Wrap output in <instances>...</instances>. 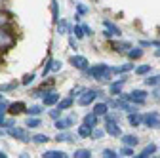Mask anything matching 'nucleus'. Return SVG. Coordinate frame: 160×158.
Returning a JSON list of instances; mask_svg holds the SVG:
<instances>
[{
    "label": "nucleus",
    "instance_id": "f257e3e1",
    "mask_svg": "<svg viewBox=\"0 0 160 158\" xmlns=\"http://www.w3.org/2000/svg\"><path fill=\"white\" fill-rule=\"evenodd\" d=\"M86 72H88V76H90V78L101 80L103 76H107V74L111 72V67H109L107 63H95V65L88 67V69H86Z\"/></svg>",
    "mask_w": 160,
    "mask_h": 158
},
{
    "label": "nucleus",
    "instance_id": "f03ea898",
    "mask_svg": "<svg viewBox=\"0 0 160 158\" xmlns=\"http://www.w3.org/2000/svg\"><path fill=\"white\" fill-rule=\"evenodd\" d=\"M105 131L109 133V135H112V137H120L122 135V130H120V124L114 120V116L112 114H105Z\"/></svg>",
    "mask_w": 160,
    "mask_h": 158
},
{
    "label": "nucleus",
    "instance_id": "7ed1b4c3",
    "mask_svg": "<svg viewBox=\"0 0 160 158\" xmlns=\"http://www.w3.org/2000/svg\"><path fill=\"white\" fill-rule=\"evenodd\" d=\"M99 97V93L95 91V90H84L82 93H80V97H78V105H82V107H88L90 103H93L95 99Z\"/></svg>",
    "mask_w": 160,
    "mask_h": 158
},
{
    "label": "nucleus",
    "instance_id": "20e7f679",
    "mask_svg": "<svg viewBox=\"0 0 160 158\" xmlns=\"http://www.w3.org/2000/svg\"><path fill=\"white\" fill-rule=\"evenodd\" d=\"M13 46V36L10 34V31L4 29H0V52H6Z\"/></svg>",
    "mask_w": 160,
    "mask_h": 158
},
{
    "label": "nucleus",
    "instance_id": "39448f33",
    "mask_svg": "<svg viewBox=\"0 0 160 158\" xmlns=\"http://www.w3.org/2000/svg\"><path fill=\"white\" fill-rule=\"evenodd\" d=\"M149 93L145 90H132V93H128V101L132 103H137V105H145Z\"/></svg>",
    "mask_w": 160,
    "mask_h": 158
},
{
    "label": "nucleus",
    "instance_id": "423d86ee",
    "mask_svg": "<svg viewBox=\"0 0 160 158\" xmlns=\"http://www.w3.org/2000/svg\"><path fill=\"white\" fill-rule=\"evenodd\" d=\"M74 122H76V118H74V116H59L53 126L57 128V131H65V130H69Z\"/></svg>",
    "mask_w": 160,
    "mask_h": 158
},
{
    "label": "nucleus",
    "instance_id": "0eeeda50",
    "mask_svg": "<svg viewBox=\"0 0 160 158\" xmlns=\"http://www.w3.org/2000/svg\"><path fill=\"white\" fill-rule=\"evenodd\" d=\"M143 124L151 130H160V118H158V112H149L143 116Z\"/></svg>",
    "mask_w": 160,
    "mask_h": 158
},
{
    "label": "nucleus",
    "instance_id": "6e6552de",
    "mask_svg": "<svg viewBox=\"0 0 160 158\" xmlns=\"http://www.w3.org/2000/svg\"><path fill=\"white\" fill-rule=\"evenodd\" d=\"M8 133L13 137V139H19V141H29V133H27V130H23V128H19V126H12V128H8Z\"/></svg>",
    "mask_w": 160,
    "mask_h": 158
},
{
    "label": "nucleus",
    "instance_id": "1a4fd4ad",
    "mask_svg": "<svg viewBox=\"0 0 160 158\" xmlns=\"http://www.w3.org/2000/svg\"><path fill=\"white\" fill-rule=\"evenodd\" d=\"M71 65L76 67V69H80V71H86L90 67V61H88L84 55H72L71 57Z\"/></svg>",
    "mask_w": 160,
    "mask_h": 158
},
{
    "label": "nucleus",
    "instance_id": "9d476101",
    "mask_svg": "<svg viewBox=\"0 0 160 158\" xmlns=\"http://www.w3.org/2000/svg\"><path fill=\"white\" fill-rule=\"evenodd\" d=\"M111 48H112L116 53H128L133 46H132L130 42H124V40H114V42H111Z\"/></svg>",
    "mask_w": 160,
    "mask_h": 158
},
{
    "label": "nucleus",
    "instance_id": "9b49d317",
    "mask_svg": "<svg viewBox=\"0 0 160 158\" xmlns=\"http://www.w3.org/2000/svg\"><path fill=\"white\" fill-rule=\"evenodd\" d=\"M126 80H128V78H126V76H120V78H118V80H116V82H112V84H111V88H109V91H111V95H114V97H118L120 93H122V86L126 84Z\"/></svg>",
    "mask_w": 160,
    "mask_h": 158
},
{
    "label": "nucleus",
    "instance_id": "f8f14e48",
    "mask_svg": "<svg viewBox=\"0 0 160 158\" xmlns=\"http://www.w3.org/2000/svg\"><path fill=\"white\" fill-rule=\"evenodd\" d=\"M61 67H63L61 61H57V59H52V61H48L46 67L42 69V76H46L48 72H57V71H61Z\"/></svg>",
    "mask_w": 160,
    "mask_h": 158
},
{
    "label": "nucleus",
    "instance_id": "ddd939ff",
    "mask_svg": "<svg viewBox=\"0 0 160 158\" xmlns=\"http://www.w3.org/2000/svg\"><path fill=\"white\" fill-rule=\"evenodd\" d=\"M57 101H59V93H57V91H48V93L42 97V103H44L46 107L57 105Z\"/></svg>",
    "mask_w": 160,
    "mask_h": 158
},
{
    "label": "nucleus",
    "instance_id": "4468645a",
    "mask_svg": "<svg viewBox=\"0 0 160 158\" xmlns=\"http://www.w3.org/2000/svg\"><path fill=\"white\" fill-rule=\"evenodd\" d=\"M128 122H130V126H133V128L141 126V124H143V114H139V111H137V112H128Z\"/></svg>",
    "mask_w": 160,
    "mask_h": 158
},
{
    "label": "nucleus",
    "instance_id": "2eb2a0df",
    "mask_svg": "<svg viewBox=\"0 0 160 158\" xmlns=\"http://www.w3.org/2000/svg\"><path fill=\"white\" fill-rule=\"evenodd\" d=\"M93 112H95L97 116H105V114L109 112V103H107V101L95 103V105H93Z\"/></svg>",
    "mask_w": 160,
    "mask_h": 158
},
{
    "label": "nucleus",
    "instance_id": "dca6fc26",
    "mask_svg": "<svg viewBox=\"0 0 160 158\" xmlns=\"http://www.w3.org/2000/svg\"><path fill=\"white\" fill-rule=\"evenodd\" d=\"M156 149H158V147H156L154 143H149V145H147V147H145L141 152H139V154H135V156H137V158H149V156H152V154L156 152Z\"/></svg>",
    "mask_w": 160,
    "mask_h": 158
},
{
    "label": "nucleus",
    "instance_id": "f3484780",
    "mask_svg": "<svg viewBox=\"0 0 160 158\" xmlns=\"http://www.w3.org/2000/svg\"><path fill=\"white\" fill-rule=\"evenodd\" d=\"M25 103H21V101H15V103H10V107H8V112L10 114H19V112H25Z\"/></svg>",
    "mask_w": 160,
    "mask_h": 158
},
{
    "label": "nucleus",
    "instance_id": "a211bd4d",
    "mask_svg": "<svg viewBox=\"0 0 160 158\" xmlns=\"http://www.w3.org/2000/svg\"><path fill=\"white\" fill-rule=\"evenodd\" d=\"M133 69V63H124V65H120V67H111V72L112 74H126Z\"/></svg>",
    "mask_w": 160,
    "mask_h": 158
},
{
    "label": "nucleus",
    "instance_id": "6ab92c4d",
    "mask_svg": "<svg viewBox=\"0 0 160 158\" xmlns=\"http://www.w3.org/2000/svg\"><path fill=\"white\" fill-rule=\"evenodd\" d=\"M120 139H122V143L128 145V147H135V145L139 143V137H137V135H132V133H128V135H120Z\"/></svg>",
    "mask_w": 160,
    "mask_h": 158
},
{
    "label": "nucleus",
    "instance_id": "aec40b11",
    "mask_svg": "<svg viewBox=\"0 0 160 158\" xmlns=\"http://www.w3.org/2000/svg\"><path fill=\"white\" fill-rule=\"evenodd\" d=\"M145 86H149V88H154V86H160V74H149V76H145Z\"/></svg>",
    "mask_w": 160,
    "mask_h": 158
},
{
    "label": "nucleus",
    "instance_id": "412c9836",
    "mask_svg": "<svg viewBox=\"0 0 160 158\" xmlns=\"http://www.w3.org/2000/svg\"><path fill=\"white\" fill-rule=\"evenodd\" d=\"M97 118H99V116H97V114L92 111V112H88V114L84 116V124H86V126H90V128H95V124H97Z\"/></svg>",
    "mask_w": 160,
    "mask_h": 158
},
{
    "label": "nucleus",
    "instance_id": "4be33fe9",
    "mask_svg": "<svg viewBox=\"0 0 160 158\" xmlns=\"http://www.w3.org/2000/svg\"><path fill=\"white\" fill-rule=\"evenodd\" d=\"M92 130L93 128H90V126H86V124H82V126H80L78 128V137H82V139H88V137H92Z\"/></svg>",
    "mask_w": 160,
    "mask_h": 158
},
{
    "label": "nucleus",
    "instance_id": "5701e85b",
    "mask_svg": "<svg viewBox=\"0 0 160 158\" xmlns=\"http://www.w3.org/2000/svg\"><path fill=\"white\" fill-rule=\"evenodd\" d=\"M103 27H105V29H107L112 36H120V34H122V31H120L114 23H111V21H103Z\"/></svg>",
    "mask_w": 160,
    "mask_h": 158
},
{
    "label": "nucleus",
    "instance_id": "b1692460",
    "mask_svg": "<svg viewBox=\"0 0 160 158\" xmlns=\"http://www.w3.org/2000/svg\"><path fill=\"white\" fill-rule=\"evenodd\" d=\"M72 101H74V97H71V95H69V97H65V99H59V101H57V107L61 109V111L71 109V107H72Z\"/></svg>",
    "mask_w": 160,
    "mask_h": 158
},
{
    "label": "nucleus",
    "instance_id": "393cba45",
    "mask_svg": "<svg viewBox=\"0 0 160 158\" xmlns=\"http://www.w3.org/2000/svg\"><path fill=\"white\" fill-rule=\"evenodd\" d=\"M126 55L132 59V61H135V59H141V57H143V48H132Z\"/></svg>",
    "mask_w": 160,
    "mask_h": 158
},
{
    "label": "nucleus",
    "instance_id": "a878e982",
    "mask_svg": "<svg viewBox=\"0 0 160 158\" xmlns=\"http://www.w3.org/2000/svg\"><path fill=\"white\" fill-rule=\"evenodd\" d=\"M65 156H67V152H63V151H46L42 154V158H65Z\"/></svg>",
    "mask_w": 160,
    "mask_h": 158
},
{
    "label": "nucleus",
    "instance_id": "bb28decb",
    "mask_svg": "<svg viewBox=\"0 0 160 158\" xmlns=\"http://www.w3.org/2000/svg\"><path fill=\"white\" fill-rule=\"evenodd\" d=\"M42 111H44V109L40 107V105H32V107H27V109H25V114H27V116H38Z\"/></svg>",
    "mask_w": 160,
    "mask_h": 158
},
{
    "label": "nucleus",
    "instance_id": "cd10ccee",
    "mask_svg": "<svg viewBox=\"0 0 160 158\" xmlns=\"http://www.w3.org/2000/svg\"><path fill=\"white\" fill-rule=\"evenodd\" d=\"M135 74H137V76H147V74H151V65L135 67Z\"/></svg>",
    "mask_w": 160,
    "mask_h": 158
},
{
    "label": "nucleus",
    "instance_id": "c85d7f7f",
    "mask_svg": "<svg viewBox=\"0 0 160 158\" xmlns=\"http://www.w3.org/2000/svg\"><path fill=\"white\" fill-rule=\"evenodd\" d=\"M90 156H92L90 149H76L74 151V158H90Z\"/></svg>",
    "mask_w": 160,
    "mask_h": 158
},
{
    "label": "nucleus",
    "instance_id": "c756f323",
    "mask_svg": "<svg viewBox=\"0 0 160 158\" xmlns=\"http://www.w3.org/2000/svg\"><path fill=\"white\" fill-rule=\"evenodd\" d=\"M25 124H27V128H38L42 122H40V118H38V116H29Z\"/></svg>",
    "mask_w": 160,
    "mask_h": 158
},
{
    "label": "nucleus",
    "instance_id": "7c9ffc66",
    "mask_svg": "<svg viewBox=\"0 0 160 158\" xmlns=\"http://www.w3.org/2000/svg\"><path fill=\"white\" fill-rule=\"evenodd\" d=\"M12 23V19H10V15L8 13H4V12H0V29H4V27H8Z\"/></svg>",
    "mask_w": 160,
    "mask_h": 158
},
{
    "label": "nucleus",
    "instance_id": "2f4dec72",
    "mask_svg": "<svg viewBox=\"0 0 160 158\" xmlns=\"http://www.w3.org/2000/svg\"><path fill=\"white\" fill-rule=\"evenodd\" d=\"M32 141H34V143H38V145H42V143L50 141V137H48L46 133H36V135L32 137Z\"/></svg>",
    "mask_w": 160,
    "mask_h": 158
},
{
    "label": "nucleus",
    "instance_id": "473e14b6",
    "mask_svg": "<svg viewBox=\"0 0 160 158\" xmlns=\"http://www.w3.org/2000/svg\"><path fill=\"white\" fill-rule=\"evenodd\" d=\"M72 139H74V137H72V135H69V133H67V130H65V131H59V133H57V137H55V141H72Z\"/></svg>",
    "mask_w": 160,
    "mask_h": 158
},
{
    "label": "nucleus",
    "instance_id": "72a5a7b5",
    "mask_svg": "<svg viewBox=\"0 0 160 158\" xmlns=\"http://www.w3.org/2000/svg\"><path fill=\"white\" fill-rule=\"evenodd\" d=\"M72 32H74L76 38H84V36H86V32H84V25H74V27H72Z\"/></svg>",
    "mask_w": 160,
    "mask_h": 158
},
{
    "label": "nucleus",
    "instance_id": "f704fd0d",
    "mask_svg": "<svg viewBox=\"0 0 160 158\" xmlns=\"http://www.w3.org/2000/svg\"><path fill=\"white\" fill-rule=\"evenodd\" d=\"M120 156H135V152H133V147H128V145H124V149H120V152H118Z\"/></svg>",
    "mask_w": 160,
    "mask_h": 158
},
{
    "label": "nucleus",
    "instance_id": "c9c22d12",
    "mask_svg": "<svg viewBox=\"0 0 160 158\" xmlns=\"http://www.w3.org/2000/svg\"><path fill=\"white\" fill-rule=\"evenodd\" d=\"M86 88H82V86H74L72 90H71V97H76V99H78V97H80V93H82Z\"/></svg>",
    "mask_w": 160,
    "mask_h": 158
},
{
    "label": "nucleus",
    "instance_id": "e433bc0d",
    "mask_svg": "<svg viewBox=\"0 0 160 158\" xmlns=\"http://www.w3.org/2000/svg\"><path fill=\"white\" fill-rule=\"evenodd\" d=\"M105 133H107L105 130H95V128H93V130H92V139H101Z\"/></svg>",
    "mask_w": 160,
    "mask_h": 158
},
{
    "label": "nucleus",
    "instance_id": "4c0bfd02",
    "mask_svg": "<svg viewBox=\"0 0 160 158\" xmlns=\"http://www.w3.org/2000/svg\"><path fill=\"white\" fill-rule=\"evenodd\" d=\"M151 97L154 101H160V86H154L152 88V91H151Z\"/></svg>",
    "mask_w": 160,
    "mask_h": 158
},
{
    "label": "nucleus",
    "instance_id": "58836bf2",
    "mask_svg": "<svg viewBox=\"0 0 160 158\" xmlns=\"http://www.w3.org/2000/svg\"><path fill=\"white\" fill-rule=\"evenodd\" d=\"M103 156H105V158H116L118 152H114L112 149H105V151H103Z\"/></svg>",
    "mask_w": 160,
    "mask_h": 158
},
{
    "label": "nucleus",
    "instance_id": "ea45409f",
    "mask_svg": "<svg viewBox=\"0 0 160 158\" xmlns=\"http://www.w3.org/2000/svg\"><path fill=\"white\" fill-rule=\"evenodd\" d=\"M32 80H34V74H27L25 78H23V86H29V84H32Z\"/></svg>",
    "mask_w": 160,
    "mask_h": 158
},
{
    "label": "nucleus",
    "instance_id": "a19ab883",
    "mask_svg": "<svg viewBox=\"0 0 160 158\" xmlns=\"http://www.w3.org/2000/svg\"><path fill=\"white\" fill-rule=\"evenodd\" d=\"M61 112H63V111H61V109H59V107H57V109H53V111L50 112V116L53 118V120H57V118H59V116H61Z\"/></svg>",
    "mask_w": 160,
    "mask_h": 158
},
{
    "label": "nucleus",
    "instance_id": "79ce46f5",
    "mask_svg": "<svg viewBox=\"0 0 160 158\" xmlns=\"http://www.w3.org/2000/svg\"><path fill=\"white\" fill-rule=\"evenodd\" d=\"M8 107H10V103H8V101L0 99V112H8Z\"/></svg>",
    "mask_w": 160,
    "mask_h": 158
},
{
    "label": "nucleus",
    "instance_id": "37998d69",
    "mask_svg": "<svg viewBox=\"0 0 160 158\" xmlns=\"http://www.w3.org/2000/svg\"><path fill=\"white\" fill-rule=\"evenodd\" d=\"M52 12H53V19L57 21L59 15H57V2H55V0H52Z\"/></svg>",
    "mask_w": 160,
    "mask_h": 158
},
{
    "label": "nucleus",
    "instance_id": "c03bdc74",
    "mask_svg": "<svg viewBox=\"0 0 160 158\" xmlns=\"http://www.w3.org/2000/svg\"><path fill=\"white\" fill-rule=\"evenodd\" d=\"M65 29H67V23H65V21H59V23H57V31H59V34H63Z\"/></svg>",
    "mask_w": 160,
    "mask_h": 158
},
{
    "label": "nucleus",
    "instance_id": "a18cd8bd",
    "mask_svg": "<svg viewBox=\"0 0 160 158\" xmlns=\"http://www.w3.org/2000/svg\"><path fill=\"white\" fill-rule=\"evenodd\" d=\"M6 112H0V128H6Z\"/></svg>",
    "mask_w": 160,
    "mask_h": 158
},
{
    "label": "nucleus",
    "instance_id": "49530a36",
    "mask_svg": "<svg viewBox=\"0 0 160 158\" xmlns=\"http://www.w3.org/2000/svg\"><path fill=\"white\" fill-rule=\"evenodd\" d=\"M76 10H78V13H86V12H88V8H86V6H82V4H78V6H76Z\"/></svg>",
    "mask_w": 160,
    "mask_h": 158
},
{
    "label": "nucleus",
    "instance_id": "de8ad7c7",
    "mask_svg": "<svg viewBox=\"0 0 160 158\" xmlns=\"http://www.w3.org/2000/svg\"><path fill=\"white\" fill-rule=\"evenodd\" d=\"M12 126H15V118H8L6 120V128H12Z\"/></svg>",
    "mask_w": 160,
    "mask_h": 158
},
{
    "label": "nucleus",
    "instance_id": "09e8293b",
    "mask_svg": "<svg viewBox=\"0 0 160 158\" xmlns=\"http://www.w3.org/2000/svg\"><path fill=\"white\" fill-rule=\"evenodd\" d=\"M12 88H15V82H13V84H6V86H2V88H0V91H4V90H12Z\"/></svg>",
    "mask_w": 160,
    "mask_h": 158
},
{
    "label": "nucleus",
    "instance_id": "8fccbe9b",
    "mask_svg": "<svg viewBox=\"0 0 160 158\" xmlns=\"http://www.w3.org/2000/svg\"><path fill=\"white\" fill-rule=\"evenodd\" d=\"M84 32H86L88 36H92V34H93V31H92V27H88V25H84Z\"/></svg>",
    "mask_w": 160,
    "mask_h": 158
},
{
    "label": "nucleus",
    "instance_id": "3c124183",
    "mask_svg": "<svg viewBox=\"0 0 160 158\" xmlns=\"http://www.w3.org/2000/svg\"><path fill=\"white\" fill-rule=\"evenodd\" d=\"M154 57H160V46H158V48L154 50Z\"/></svg>",
    "mask_w": 160,
    "mask_h": 158
},
{
    "label": "nucleus",
    "instance_id": "603ef678",
    "mask_svg": "<svg viewBox=\"0 0 160 158\" xmlns=\"http://www.w3.org/2000/svg\"><path fill=\"white\" fill-rule=\"evenodd\" d=\"M6 156H8V154H6L4 151H0V158H6Z\"/></svg>",
    "mask_w": 160,
    "mask_h": 158
},
{
    "label": "nucleus",
    "instance_id": "864d4df0",
    "mask_svg": "<svg viewBox=\"0 0 160 158\" xmlns=\"http://www.w3.org/2000/svg\"><path fill=\"white\" fill-rule=\"evenodd\" d=\"M0 99H4V97H2V95H0Z\"/></svg>",
    "mask_w": 160,
    "mask_h": 158
}]
</instances>
